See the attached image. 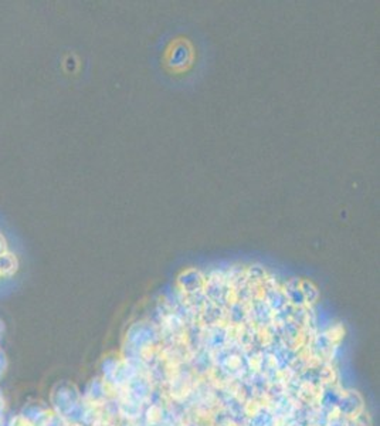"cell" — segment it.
<instances>
[{"mask_svg":"<svg viewBox=\"0 0 380 426\" xmlns=\"http://www.w3.org/2000/svg\"><path fill=\"white\" fill-rule=\"evenodd\" d=\"M189 57H190L189 48L184 46V44H179V46L173 48V53H172V56H171V63L173 64V66H176V67L183 66L184 63H187V61H189Z\"/></svg>","mask_w":380,"mask_h":426,"instance_id":"cell-1","label":"cell"}]
</instances>
